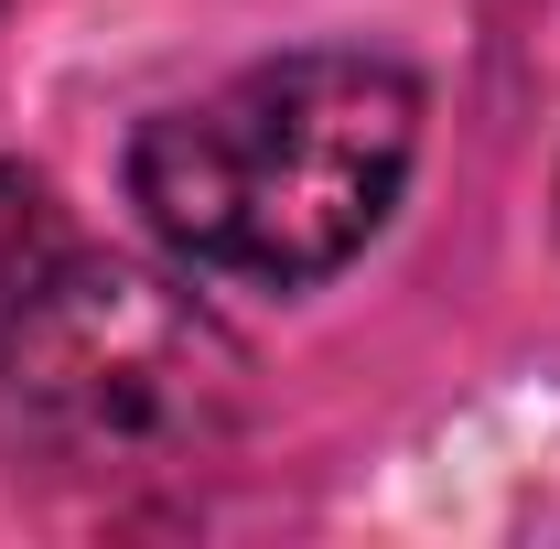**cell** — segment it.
<instances>
[{"mask_svg": "<svg viewBox=\"0 0 560 549\" xmlns=\"http://www.w3.org/2000/svg\"><path fill=\"white\" fill-rule=\"evenodd\" d=\"M248 420V344L130 259H66L0 324V453L55 495L206 475Z\"/></svg>", "mask_w": 560, "mask_h": 549, "instance_id": "7a4b0ae2", "label": "cell"}, {"mask_svg": "<svg viewBox=\"0 0 560 549\" xmlns=\"http://www.w3.org/2000/svg\"><path fill=\"white\" fill-rule=\"evenodd\" d=\"M55 270H66V215H55V195H44L22 162H0V324Z\"/></svg>", "mask_w": 560, "mask_h": 549, "instance_id": "3957f363", "label": "cell"}, {"mask_svg": "<svg viewBox=\"0 0 560 549\" xmlns=\"http://www.w3.org/2000/svg\"><path fill=\"white\" fill-rule=\"evenodd\" d=\"M420 151V86L388 55H270L195 108H162L130 151L140 215L226 280H324L388 226Z\"/></svg>", "mask_w": 560, "mask_h": 549, "instance_id": "6da1fadb", "label": "cell"}]
</instances>
